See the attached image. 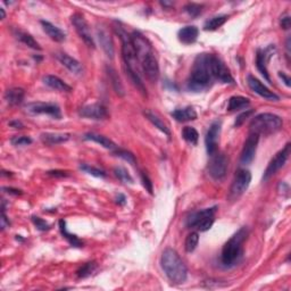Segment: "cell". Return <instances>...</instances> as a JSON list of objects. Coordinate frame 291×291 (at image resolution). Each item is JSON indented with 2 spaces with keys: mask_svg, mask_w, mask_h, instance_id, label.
<instances>
[{
  "mask_svg": "<svg viewBox=\"0 0 291 291\" xmlns=\"http://www.w3.org/2000/svg\"><path fill=\"white\" fill-rule=\"evenodd\" d=\"M131 40L134 46L135 53H137L138 62L140 64L141 70L144 71L145 76L151 83L157 82L158 77H160V65H158L157 58L155 57L149 40L138 31L132 33Z\"/></svg>",
  "mask_w": 291,
  "mask_h": 291,
  "instance_id": "6da1fadb",
  "label": "cell"
},
{
  "mask_svg": "<svg viewBox=\"0 0 291 291\" xmlns=\"http://www.w3.org/2000/svg\"><path fill=\"white\" fill-rule=\"evenodd\" d=\"M117 33L122 41V56H123L127 75L130 77L133 86L137 88L144 96H147V89H146L145 84L141 80L140 73H139V65H140V64L138 62L137 53H135L134 46L133 43H132L131 36H128L122 28H118Z\"/></svg>",
  "mask_w": 291,
  "mask_h": 291,
  "instance_id": "7a4b0ae2",
  "label": "cell"
},
{
  "mask_svg": "<svg viewBox=\"0 0 291 291\" xmlns=\"http://www.w3.org/2000/svg\"><path fill=\"white\" fill-rule=\"evenodd\" d=\"M211 54H199L192 65L188 80V89L195 92L204 91L214 80L212 73Z\"/></svg>",
  "mask_w": 291,
  "mask_h": 291,
  "instance_id": "3957f363",
  "label": "cell"
},
{
  "mask_svg": "<svg viewBox=\"0 0 291 291\" xmlns=\"http://www.w3.org/2000/svg\"><path fill=\"white\" fill-rule=\"evenodd\" d=\"M161 264L165 275L168 277L171 282L181 284L187 281L188 269L174 249L166 248L164 250L162 254Z\"/></svg>",
  "mask_w": 291,
  "mask_h": 291,
  "instance_id": "277c9868",
  "label": "cell"
},
{
  "mask_svg": "<svg viewBox=\"0 0 291 291\" xmlns=\"http://www.w3.org/2000/svg\"><path fill=\"white\" fill-rule=\"evenodd\" d=\"M247 236H248V229L243 226L223 246L221 262L225 267H232L240 262L243 254V242L246 241Z\"/></svg>",
  "mask_w": 291,
  "mask_h": 291,
  "instance_id": "5b68a950",
  "label": "cell"
},
{
  "mask_svg": "<svg viewBox=\"0 0 291 291\" xmlns=\"http://www.w3.org/2000/svg\"><path fill=\"white\" fill-rule=\"evenodd\" d=\"M283 121L280 116L272 113H262L253 117L250 122V133L256 134H272L275 133L282 127Z\"/></svg>",
  "mask_w": 291,
  "mask_h": 291,
  "instance_id": "8992f818",
  "label": "cell"
},
{
  "mask_svg": "<svg viewBox=\"0 0 291 291\" xmlns=\"http://www.w3.org/2000/svg\"><path fill=\"white\" fill-rule=\"evenodd\" d=\"M218 207H209L191 213L187 218V226L189 229H196L197 231L205 232L214 224L215 214Z\"/></svg>",
  "mask_w": 291,
  "mask_h": 291,
  "instance_id": "52a82bcc",
  "label": "cell"
},
{
  "mask_svg": "<svg viewBox=\"0 0 291 291\" xmlns=\"http://www.w3.org/2000/svg\"><path fill=\"white\" fill-rule=\"evenodd\" d=\"M252 182V173L245 168H240L233 178L231 188L229 192L230 200H236L247 191Z\"/></svg>",
  "mask_w": 291,
  "mask_h": 291,
  "instance_id": "ba28073f",
  "label": "cell"
},
{
  "mask_svg": "<svg viewBox=\"0 0 291 291\" xmlns=\"http://www.w3.org/2000/svg\"><path fill=\"white\" fill-rule=\"evenodd\" d=\"M26 113L31 115H48L56 120L62 118V110L58 105L53 103H42V101H35L25 105Z\"/></svg>",
  "mask_w": 291,
  "mask_h": 291,
  "instance_id": "9c48e42d",
  "label": "cell"
},
{
  "mask_svg": "<svg viewBox=\"0 0 291 291\" xmlns=\"http://www.w3.org/2000/svg\"><path fill=\"white\" fill-rule=\"evenodd\" d=\"M71 23H72L74 29L77 35L80 36V38L83 40L84 43L90 48H94L96 45H94L93 36L91 35V30L89 23L87 22V19L84 18L83 15L79 14V13H75L71 16Z\"/></svg>",
  "mask_w": 291,
  "mask_h": 291,
  "instance_id": "30bf717a",
  "label": "cell"
},
{
  "mask_svg": "<svg viewBox=\"0 0 291 291\" xmlns=\"http://www.w3.org/2000/svg\"><path fill=\"white\" fill-rule=\"evenodd\" d=\"M290 151H291V145L287 144L284 146L283 149H281L279 153L275 154V156L271 160L269 165H267L265 172H264V175H263L264 181L269 180L271 177H273L277 171L281 170V168L284 166V164L287 163L288 158L290 156Z\"/></svg>",
  "mask_w": 291,
  "mask_h": 291,
  "instance_id": "8fae6325",
  "label": "cell"
},
{
  "mask_svg": "<svg viewBox=\"0 0 291 291\" xmlns=\"http://www.w3.org/2000/svg\"><path fill=\"white\" fill-rule=\"evenodd\" d=\"M211 162L208 163V174L216 181H221L225 178L228 171V160L225 155L216 153L213 155Z\"/></svg>",
  "mask_w": 291,
  "mask_h": 291,
  "instance_id": "7c38bea8",
  "label": "cell"
},
{
  "mask_svg": "<svg viewBox=\"0 0 291 291\" xmlns=\"http://www.w3.org/2000/svg\"><path fill=\"white\" fill-rule=\"evenodd\" d=\"M222 124L219 121L213 122L209 127L207 133L205 137V145L206 150L209 156H213L218 153V144H219V135H221V127Z\"/></svg>",
  "mask_w": 291,
  "mask_h": 291,
  "instance_id": "4fadbf2b",
  "label": "cell"
},
{
  "mask_svg": "<svg viewBox=\"0 0 291 291\" xmlns=\"http://www.w3.org/2000/svg\"><path fill=\"white\" fill-rule=\"evenodd\" d=\"M211 65L214 80H218L222 83H235V79H233L231 73H230V70L226 67L224 62L219 57L212 55Z\"/></svg>",
  "mask_w": 291,
  "mask_h": 291,
  "instance_id": "5bb4252c",
  "label": "cell"
},
{
  "mask_svg": "<svg viewBox=\"0 0 291 291\" xmlns=\"http://www.w3.org/2000/svg\"><path fill=\"white\" fill-rule=\"evenodd\" d=\"M259 142V135L256 133H250L248 138L246 139L245 144H243L241 155H240V163L243 165H248L252 163L255 158L257 146Z\"/></svg>",
  "mask_w": 291,
  "mask_h": 291,
  "instance_id": "9a60e30c",
  "label": "cell"
},
{
  "mask_svg": "<svg viewBox=\"0 0 291 291\" xmlns=\"http://www.w3.org/2000/svg\"><path fill=\"white\" fill-rule=\"evenodd\" d=\"M79 114L80 116L90 118V120H96V121H101L108 117L107 108L105 107L103 104H99V103L86 105V106L81 108Z\"/></svg>",
  "mask_w": 291,
  "mask_h": 291,
  "instance_id": "2e32d148",
  "label": "cell"
},
{
  "mask_svg": "<svg viewBox=\"0 0 291 291\" xmlns=\"http://www.w3.org/2000/svg\"><path fill=\"white\" fill-rule=\"evenodd\" d=\"M247 83H248V87L250 88V90L254 91V92L258 94L264 99L266 100H272V101H276L279 100V96L271 91L269 88L260 82L258 79H256L255 76L253 75H248L247 76Z\"/></svg>",
  "mask_w": 291,
  "mask_h": 291,
  "instance_id": "e0dca14e",
  "label": "cell"
},
{
  "mask_svg": "<svg viewBox=\"0 0 291 291\" xmlns=\"http://www.w3.org/2000/svg\"><path fill=\"white\" fill-rule=\"evenodd\" d=\"M274 50V47H269V48L263 50V49H258L256 53V66L257 70L259 71V73L262 74L267 82H271V77L269 74V71H267V66L266 63L271 56H272V52Z\"/></svg>",
  "mask_w": 291,
  "mask_h": 291,
  "instance_id": "ac0fdd59",
  "label": "cell"
},
{
  "mask_svg": "<svg viewBox=\"0 0 291 291\" xmlns=\"http://www.w3.org/2000/svg\"><path fill=\"white\" fill-rule=\"evenodd\" d=\"M97 36H98V40H99L100 46L103 47L105 54H106L108 58L113 59L115 50H114L113 40H111V36H109V33L107 32V30H105L103 28H98Z\"/></svg>",
  "mask_w": 291,
  "mask_h": 291,
  "instance_id": "d6986e66",
  "label": "cell"
},
{
  "mask_svg": "<svg viewBox=\"0 0 291 291\" xmlns=\"http://www.w3.org/2000/svg\"><path fill=\"white\" fill-rule=\"evenodd\" d=\"M56 56H57V59L62 63V65L65 66L70 72L77 74V75L83 72L82 65H81L80 62H77L75 58H73V57H71L65 53H58Z\"/></svg>",
  "mask_w": 291,
  "mask_h": 291,
  "instance_id": "ffe728a7",
  "label": "cell"
},
{
  "mask_svg": "<svg viewBox=\"0 0 291 291\" xmlns=\"http://www.w3.org/2000/svg\"><path fill=\"white\" fill-rule=\"evenodd\" d=\"M199 30L197 26L195 25H188L182 28L180 31L178 32V38L182 43L184 45H191V43H195L198 39Z\"/></svg>",
  "mask_w": 291,
  "mask_h": 291,
  "instance_id": "44dd1931",
  "label": "cell"
},
{
  "mask_svg": "<svg viewBox=\"0 0 291 291\" xmlns=\"http://www.w3.org/2000/svg\"><path fill=\"white\" fill-rule=\"evenodd\" d=\"M42 81L46 86H48L54 90L60 91V92H71V91H72V88H71L65 81L59 79V77L56 75H50L49 74V75L43 76Z\"/></svg>",
  "mask_w": 291,
  "mask_h": 291,
  "instance_id": "7402d4cb",
  "label": "cell"
},
{
  "mask_svg": "<svg viewBox=\"0 0 291 291\" xmlns=\"http://www.w3.org/2000/svg\"><path fill=\"white\" fill-rule=\"evenodd\" d=\"M40 23H41L43 31L48 35L50 39L54 40V41H56V42L65 41L66 35L59 28H57L56 25H54L53 23H50L48 21H41Z\"/></svg>",
  "mask_w": 291,
  "mask_h": 291,
  "instance_id": "603a6c76",
  "label": "cell"
},
{
  "mask_svg": "<svg viewBox=\"0 0 291 291\" xmlns=\"http://www.w3.org/2000/svg\"><path fill=\"white\" fill-rule=\"evenodd\" d=\"M5 100L7 101V104L11 105V106H18V105H21L24 100L25 97V91L22 89V88H12V89H8L5 92Z\"/></svg>",
  "mask_w": 291,
  "mask_h": 291,
  "instance_id": "cb8c5ba5",
  "label": "cell"
},
{
  "mask_svg": "<svg viewBox=\"0 0 291 291\" xmlns=\"http://www.w3.org/2000/svg\"><path fill=\"white\" fill-rule=\"evenodd\" d=\"M71 135L69 133H53V132H46L41 134V141L48 146H55L70 140Z\"/></svg>",
  "mask_w": 291,
  "mask_h": 291,
  "instance_id": "d4e9b609",
  "label": "cell"
},
{
  "mask_svg": "<svg viewBox=\"0 0 291 291\" xmlns=\"http://www.w3.org/2000/svg\"><path fill=\"white\" fill-rule=\"evenodd\" d=\"M84 140H90V141H93L96 142V144L100 145L101 147L106 148V149H109V150H115L117 149V146L115 142H113L110 140V139H108L107 137H105V135H101V134H97V133H87L84 135Z\"/></svg>",
  "mask_w": 291,
  "mask_h": 291,
  "instance_id": "484cf974",
  "label": "cell"
},
{
  "mask_svg": "<svg viewBox=\"0 0 291 291\" xmlns=\"http://www.w3.org/2000/svg\"><path fill=\"white\" fill-rule=\"evenodd\" d=\"M172 116L178 122H190L197 118V113L192 107H185L172 111Z\"/></svg>",
  "mask_w": 291,
  "mask_h": 291,
  "instance_id": "4316f807",
  "label": "cell"
},
{
  "mask_svg": "<svg viewBox=\"0 0 291 291\" xmlns=\"http://www.w3.org/2000/svg\"><path fill=\"white\" fill-rule=\"evenodd\" d=\"M59 230H60V233H62L63 238L66 239L67 242H69L71 246L76 247V248H81V247H83L82 240H80L75 235H72V233H70L69 231H67L66 222L64 221V219H60L59 221Z\"/></svg>",
  "mask_w": 291,
  "mask_h": 291,
  "instance_id": "83f0119b",
  "label": "cell"
},
{
  "mask_svg": "<svg viewBox=\"0 0 291 291\" xmlns=\"http://www.w3.org/2000/svg\"><path fill=\"white\" fill-rule=\"evenodd\" d=\"M249 105H250V100L248 98L242 96H233L229 99L226 109L229 111H236V110L243 109V108L249 106Z\"/></svg>",
  "mask_w": 291,
  "mask_h": 291,
  "instance_id": "f1b7e54d",
  "label": "cell"
},
{
  "mask_svg": "<svg viewBox=\"0 0 291 291\" xmlns=\"http://www.w3.org/2000/svg\"><path fill=\"white\" fill-rule=\"evenodd\" d=\"M107 70V74H108V77H109L110 82H111V86H113L115 92H116L118 96H124V88H123V84H122L121 80H120V76L117 75L116 71H115L111 66H107L106 67Z\"/></svg>",
  "mask_w": 291,
  "mask_h": 291,
  "instance_id": "f546056e",
  "label": "cell"
},
{
  "mask_svg": "<svg viewBox=\"0 0 291 291\" xmlns=\"http://www.w3.org/2000/svg\"><path fill=\"white\" fill-rule=\"evenodd\" d=\"M145 115L146 116H147V118L148 120H149L151 123H153L155 127H156L158 130H161L162 132H163L164 134H166L168 138L171 137V131H170V128H168V127L166 124L164 123L163 121H162V118L158 116L157 114H155V113H153V111H150V110H147V111H145Z\"/></svg>",
  "mask_w": 291,
  "mask_h": 291,
  "instance_id": "4dcf8cb0",
  "label": "cell"
},
{
  "mask_svg": "<svg viewBox=\"0 0 291 291\" xmlns=\"http://www.w3.org/2000/svg\"><path fill=\"white\" fill-rule=\"evenodd\" d=\"M15 36H16V38H18L22 43H24L25 46H28V47H30V48H32L35 50H41V47H40L39 43L36 42L35 38H33L31 35H29V33L21 31V30H16Z\"/></svg>",
  "mask_w": 291,
  "mask_h": 291,
  "instance_id": "1f68e13d",
  "label": "cell"
},
{
  "mask_svg": "<svg viewBox=\"0 0 291 291\" xmlns=\"http://www.w3.org/2000/svg\"><path fill=\"white\" fill-rule=\"evenodd\" d=\"M228 21V16L226 15H218L214 18H209L208 21H206L204 25L205 31H215L221 28L222 25L225 24V22Z\"/></svg>",
  "mask_w": 291,
  "mask_h": 291,
  "instance_id": "d6a6232c",
  "label": "cell"
},
{
  "mask_svg": "<svg viewBox=\"0 0 291 291\" xmlns=\"http://www.w3.org/2000/svg\"><path fill=\"white\" fill-rule=\"evenodd\" d=\"M96 270H97L96 262L86 263L76 271V275L79 279H86V277H89L90 275H92V273H94V271Z\"/></svg>",
  "mask_w": 291,
  "mask_h": 291,
  "instance_id": "836d02e7",
  "label": "cell"
},
{
  "mask_svg": "<svg viewBox=\"0 0 291 291\" xmlns=\"http://www.w3.org/2000/svg\"><path fill=\"white\" fill-rule=\"evenodd\" d=\"M182 137H183L184 140L189 142V144H191V145L198 144L199 133L195 127H183V130H182Z\"/></svg>",
  "mask_w": 291,
  "mask_h": 291,
  "instance_id": "e575fe53",
  "label": "cell"
},
{
  "mask_svg": "<svg viewBox=\"0 0 291 291\" xmlns=\"http://www.w3.org/2000/svg\"><path fill=\"white\" fill-rule=\"evenodd\" d=\"M199 242V235L198 232H191L190 235H188L187 239H185L184 248L187 253L195 252V249L197 248Z\"/></svg>",
  "mask_w": 291,
  "mask_h": 291,
  "instance_id": "d590c367",
  "label": "cell"
},
{
  "mask_svg": "<svg viewBox=\"0 0 291 291\" xmlns=\"http://www.w3.org/2000/svg\"><path fill=\"white\" fill-rule=\"evenodd\" d=\"M80 170L86 172V173L92 175L94 178H101V179H105L107 177L106 172L100 170V168L98 167H94V166H91V165H88V164H81L80 165Z\"/></svg>",
  "mask_w": 291,
  "mask_h": 291,
  "instance_id": "8d00e7d4",
  "label": "cell"
},
{
  "mask_svg": "<svg viewBox=\"0 0 291 291\" xmlns=\"http://www.w3.org/2000/svg\"><path fill=\"white\" fill-rule=\"evenodd\" d=\"M114 174L116 175V178L123 183H133V178L131 177L130 173H128L127 168L122 167V166H117L114 168Z\"/></svg>",
  "mask_w": 291,
  "mask_h": 291,
  "instance_id": "74e56055",
  "label": "cell"
},
{
  "mask_svg": "<svg viewBox=\"0 0 291 291\" xmlns=\"http://www.w3.org/2000/svg\"><path fill=\"white\" fill-rule=\"evenodd\" d=\"M114 155L115 156L120 157L122 158V160L127 162L128 164L131 165H135V163H137V160H135L134 155L131 153V151H127V150H124V149H115L114 150Z\"/></svg>",
  "mask_w": 291,
  "mask_h": 291,
  "instance_id": "f35d334b",
  "label": "cell"
},
{
  "mask_svg": "<svg viewBox=\"0 0 291 291\" xmlns=\"http://www.w3.org/2000/svg\"><path fill=\"white\" fill-rule=\"evenodd\" d=\"M184 9H185V12H187L188 14L191 16V18H197L198 15L201 14L202 6L199 4H195V2H191V4H188L187 6H185Z\"/></svg>",
  "mask_w": 291,
  "mask_h": 291,
  "instance_id": "ab89813d",
  "label": "cell"
},
{
  "mask_svg": "<svg viewBox=\"0 0 291 291\" xmlns=\"http://www.w3.org/2000/svg\"><path fill=\"white\" fill-rule=\"evenodd\" d=\"M33 224L36 226V229L40 230V231H47V230L50 229V225L47 223L45 219L38 218V216H33L32 218Z\"/></svg>",
  "mask_w": 291,
  "mask_h": 291,
  "instance_id": "60d3db41",
  "label": "cell"
},
{
  "mask_svg": "<svg viewBox=\"0 0 291 291\" xmlns=\"http://www.w3.org/2000/svg\"><path fill=\"white\" fill-rule=\"evenodd\" d=\"M140 177H141V181H142V184H144V187L146 188V190L149 192L150 195H153V191H154V187H153V182L148 177L147 174L145 173V172H141L140 173Z\"/></svg>",
  "mask_w": 291,
  "mask_h": 291,
  "instance_id": "b9f144b4",
  "label": "cell"
},
{
  "mask_svg": "<svg viewBox=\"0 0 291 291\" xmlns=\"http://www.w3.org/2000/svg\"><path fill=\"white\" fill-rule=\"evenodd\" d=\"M11 142L14 146H28L32 144V139L30 137L22 135V137H14L11 140Z\"/></svg>",
  "mask_w": 291,
  "mask_h": 291,
  "instance_id": "7bdbcfd3",
  "label": "cell"
},
{
  "mask_svg": "<svg viewBox=\"0 0 291 291\" xmlns=\"http://www.w3.org/2000/svg\"><path fill=\"white\" fill-rule=\"evenodd\" d=\"M253 113H254V110L253 109H249V110H246L245 113L240 114L239 116L236 117V123H235L236 127H240V125H242L246 122L247 118H248Z\"/></svg>",
  "mask_w": 291,
  "mask_h": 291,
  "instance_id": "ee69618b",
  "label": "cell"
},
{
  "mask_svg": "<svg viewBox=\"0 0 291 291\" xmlns=\"http://www.w3.org/2000/svg\"><path fill=\"white\" fill-rule=\"evenodd\" d=\"M280 25L283 30H289L290 29V16L288 14H284L283 16H281Z\"/></svg>",
  "mask_w": 291,
  "mask_h": 291,
  "instance_id": "f6af8a7d",
  "label": "cell"
},
{
  "mask_svg": "<svg viewBox=\"0 0 291 291\" xmlns=\"http://www.w3.org/2000/svg\"><path fill=\"white\" fill-rule=\"evenodd\" d=\"M47 174H48V175H52V177H55V178H66V177H69V174H67V172L59 171V170L49 171V172H47Z\"/></svg>",
  "mask_w": 291,
  "mask_h": 291,
  "instance_id": "bcb514c9",
  "label": "cell"
},
{
  "mask_svg": "<svg viewBox=\"0 0 291 291\" xmlns=\"http://www.w3.org/2000/svg\"><path fill=\"white\" fill-rule=\"evenodd\" d=\"M9 225H11V222L8 221V218H7V216H6L5 212H2V214H1V230H2V231H4L5 229L9 228Z\"/></svg>",
  "mask_w": 291,
  "mask_h": 291,
  "instance_id": "7dc6e473",
  "label": "cell"
},
{
  "mask_svg": "<svg viewBox=\"0 0 291 291\" xmlns=\"http://www.w3.org/2000/svg\"><path fill=\"white\" fill-rule=\"evenodd\" d=\"M115 200H116L117 205L124 206L125 204H127V197H125V196L122 195V194H118L116 196V198H115Z\"/></svg>",
  "mask_w": 291,
  "mask_h": 291,
  "instance_id": "c3c4849f",
  "label": "cell"
},
{
  "mask_svg": "<svg viewBox=\"0 0 291 291\" xmlns=\"http://www.w3.org/2000/svg\"><path fill=\"white\" fill-rule=\"evenodd\" d=\"M2 190H4L5 192H7V194L15 195V196H18V195L23 194L21 190H18V189H14V188H2Z\"/></svg>",
  "mask_w": 291,
  "mask_h": 291,
  "instance_id": "681fc988",
  "label": "cell"
},
{
  "mask_svg": "<svg viewBox=\"0 0 291 291\" xmlns=\"http://www.w3.org/2000/svg\"><path fill=\"white\" fill-rule=\"evenodd\" d=\"M279 76L281 77V79H282V81H283V83L286 84V86L289 88L290 87V77L287 75V74H284L283 72H279Z\"/></svg>",
  "mask_w": 291,
  "mask_h": 291,
  "instance_id": "f907efd6",
  "label": "cell"
},
{
  "mask_svg": "<svg viewBox=\"0 0 291 291\" xmlns=\"http://www.w3.org/2000/svg\"><path fill=\"white\" fill-rule=\"evenodd\" d=\"M9 125H11L12 127H15V128H23V127H24V125H23L22 122H19V121L9 122Z\"/></svg>",
  "mask_w": 291,
  "mask_h": 291,
  "instance_id": "816d5d0a",
  "label": "cell"
},
{
  "mask_svg": "<svg viewBox=\"0 0 291 291\" xmlns=\"http://www.w3.org/2000/svg\"><path fill=\"white\" fill-rule=\"evenodd\" d=\"M162 6H164V7H171V6H173V2H167V1H162L161 2Z\"/></svg>",
  "mask_w": 291,
  "mask_h": 291,
  "instance_id": "f5cc1de1",
  "label": "cell"
},
{
  "mask_svg": "<svg viewBox=\"0 0 291 291\" xmlns=\"http://www.w3.org/2000/svg\"><path fill=\"white\" fill-rule=\"evenodd\" d=\"M0 13H1V19H4L6 18V13L4 8H0Z\"/></svg>",
  "mask_w": 291,
  "mask_h": 291,
  "instance_id": "db71d44e",
  "label": "cell"
}]
</instances>
